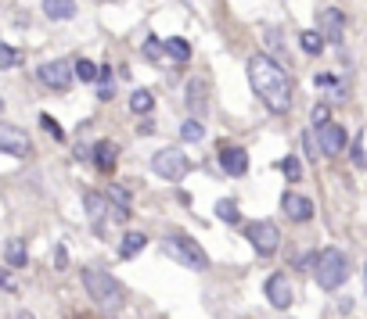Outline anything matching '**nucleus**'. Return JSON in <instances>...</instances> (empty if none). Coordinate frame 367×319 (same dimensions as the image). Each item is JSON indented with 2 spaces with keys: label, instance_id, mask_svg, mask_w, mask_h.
Instances as JSON below:
<instances>
[{
  "label": "nucleus",
  "instance_id": "nucleus-27",
  "mask_svg": "<svg viewBox=\"0 0 367 319\" xmlns=\"http://www.w3.org/2000/svg\"><path fill=\"white\" fill-rule=\"evenodd\" d=\"M22 61V50H15V47H4L0 43V69H15Z\"/></svg>",
  "mask_w": 367,
  "mask_h": 319
},
{
  "label": "nucleus",
  "instance_id": "nucleus-24",
  "mask_svg": "<svg viewBox=\"0 0 367 319\" xmlns=\"http://www.w3.org/2000/svg\"><path fill=\"white\" fill-rule=\"evenodd\" d=\"M72 72H76V79H83V83H94L98 79V65H94V61H76V65H72Z\"/></svg>",
  "mask_w": 367,
  "mask_h": 319
},
{
  "label": "nucleus",
  "instance_id": "nucleus-33",
  "mask_svg": "<svg viewBox=\"0 0 367 319\" xmlns=\"http://www.w3.org/2000/svg\"><path fill=\"white\" fill-rule=\"evenodd\" d=\"M137 133H141V137H151V133H155V122H151V118H144V122L137 125Z\"/></svg>",
  "mask_w": 367,
  "mask_h": 319
},
{
  "label": "nucleus",
  "instance_id": "nucleus-7",
  "mask_svg": "<svg viewBox=\"0 0 367 319\" xmlns=\"http://www.w3.org/2000/svg\"><path fill=\"white\" fill-rule=\"evenodd\" d=\"M29 151H33V144H29V133L22 130V125H15V122H0V154L25 158Z\"/></svg>",
  "mask_w": 367,
  "mask_h": 319
},
{
  "label": "nucleus",
  "instance_id": "nucleus-17",
  "mask_svg": "<svg viewBox=\"0 0 367 319\" xmlns=\"http://www.w3.org/2000/svg\"><path fill=\"white\" fill-rule=\"evenodd\" d=\"M188 111H191V118L205 115V86H202V79L188 83Z\"/></svg>",
  "mask_w": 367,
  "mask_h": 319
},
{
  "label": "nucleus",
  "instance_id": "nucleus-28",
  "mask_svg": "<svg viewBox=\"0 0 367 319\" xmlns=\"http://www.w3.org/2000/svg\"><path fill=\"white\" fill-rule=\"evenodd\" d=\"M162 54H166V47H162L155 36H148V40H144V57H148V61H159Z\"/></svg>",
  "mask_w": 367,
  "mask_h": 319
},
{
  "label": "nucleus",
  "instance_id": "nucleus-8",
  "mask_svg": "<svg viewBox=\"0 0 367 319\" xmlns=\"http://www.w3.org/2000/svg\"><path fill=\"white\" fill-rule=\"evenodd\" d=\"M37 76H40V83H44V86L61 90V93H65V90L76 83V72H72V65H65V61H47V65H40V69H37Z\"/></svg>",
  "mask_w": 367,
  "mask_h": 319
},
{
  "label": "nucleus",
  "instance_id": "nucleus-25",
  "mask_svg": "<svg viewBox=\"0 0 367 319\" xmlns=\"http://www.w3.org/2000/svg\"><path fill=\"white\" fill-rule=\"evenodd\" d=\"M217 219H220V222H238V219H241V212H238V205H234V201H227V198H224V201H217Z\"/></svg>",
  "mask_w": 367,
  "mask_h": 319
},
{
  "label": "nucleus",
  "instance_id": "nucleus-3",
  "mask_svg": "<svg viewBox=\"0 0 367 319\" xmlns=\"http://www.w3.org/2000/svg\"><path fill=\"white\" fill-rule=\"evenodd\" d=\"M166 251L173 254V259H176L184 269H195V273L209 269V254L202 251V244H198L191 233H184V230H173V233L166 237Z\"/></svg>",
  "mask_w": 367,
  "mask_h": 319
},
{
  "label": "nucleus",
  "instance_id": "nucleus-35",
  "mask_svg": "<svg viewBox=\"0 0 367 319\" xmlns=\"http://www.w3.org/2000/svg\"><path fill=\"white\" fill-rule=\"evenodd\" d=\"M0 111H4V97H0Z\"/></svg>",
  "mask_w": 367,
  "mask_h": 319
},
{
  "label": "nucleus",
  "instance_id": "nucleus-29",
  "mask_svg": "<svg viewBox=\"0 0 367 319\" xmlns=\"http://www.w3.org/2000/svg\"><path fill=\"white\" fill-rule=\"evenodd\" d=\"M40 125H44V130H47V133H51L54 140H65V130H61V125H58V122H54V118H51L47 111L40 115Z\"/></svg>",
  "mask_w": 367,
  "mask_h": 319
},
{
  "label": "nucleus",
  "instance_id": "nucleus-2",
  "mask_svg": "<svg viewBox=\"0 0 367 319\" xmlns=\"http://www.w3.org/2000/svg\"><path fill=\"white\" fill-rule=\"evenodd\" d=\"M83 287H86V294L94 298L98 308L115 312V308L122 305V287H119L115 276H108L105 269H83Z\"/></svg>",
  "mask_w": 367,
  "mask_h": 319
},
{
  "label": "nucleus",
  "instance_id": "nucleus-14",
  "mask_svg": "<svg viewBox=\"0 0 367 319\" xmlns=\"http://www.w3.org/2000/svg\"><path fill=\"white\" fill-rule=\"evenodd\" d=\"M90 158H94V165H98L101 172H112V169H115L119 151H115L112 140H98V144H94V154H90Z\"/></svg>",
  "mask_w": 367,
  "mask_h": 319
},
{
  "label": "nucleus",
  "instance_id": "nucleus-21",
  "mask_svg": "<svg viewBox=\"0 0 367 319\" xmlns=\"http://www.w3.org/2000/svg\"><path fill=\"white\" fill-rule=\"evenodd\" d=\"M162 47H166V54H169V57H176V61H191V47H188V40L173 36V40H166Z\"/></svg>",
  "mask_w": 367,
  "mask_h": 319
},
{
  "label": "nucleus",
  "instance_id": "nucleus-26",
  "mask_svg": "<svg viewBox=\"0 0 367 319\" xmlns=\"http://www.w3.org/2000/svg\"><path fill=\"white\" fill-rule=\"evenodd\" d=\"M281 172L288 176V183H299V176H302V165H299V158H295V154H288L285 162H281Z\"/></svg>",
  "mask_w": 367,
  "mask_h": 319
},
{
  "label": "nucleus",
  "instance_id": "nucleus-36",
  "mask_svg": "<svg viewBox=\"0 0 367 319\" xmlns=\"http://www.w3.org/2000/svg\"><path fill=\"white\" fill-rule=\"evenodd\" d=\"M363 280H367V266H363Z\"/></svg>",
  "mask_w": 367,
  "mask_h": 319
},
{
  "label": "nucleus",
  "instance_id": "nucleus-12",
  "mask_svg": "<svg viewBox=\"0 0 367 319\" xmlns=\"http://www.w3.org/2000/svg\"><path fill=\"white\" fill-rule=\"evenodd\" d=\"M281 208H285V215L295 219V222L314 219V201H310V198H302V194H295V190H288V194L281 198Z\"/></svg>",
  "mask_w": 367,
  "mask_h": 319
},
{
  "label": "nucleus",
  "instance_id": "nucleus-4",
  "mask_svg": "<svg viewBox=\"0 0 367 319\" xmlns=\"http://www.w3.org/2000/svg\"><path fill=\"white\" fill-rule=\"evenodd\" d=\"M314 276H317V287L324 291H335V287H342L346 276H349V262L339 247H324L317 254V266H314Z\"/></svg>",
  "mask_w": 367,
  "mask_h": 319
},
{
  "label": "nucleus",
  "instance_id": "nucleus-18",
  "mask_svg": "<svg viewBox=\"0 0 367 319\" xmlns=\"http://www.w3.org/2000/svg\"><path fill=\"white\" fill-rule=\"evenodd\" d=\"M144 244H148L144 233H127V237L119 240V254H122V259H134V254L144 251Z\"/></svg>",
  "mask_w": 367,
  "mask_h": 319
},
{
  "label": "nucleus",
  "instance_id": "nucleus-23",
  "mask_svg": "<svg viewBox=\"0 0 367 319\" xmlns=\"http://www.w3.org/2000/svg\"><path fill=\"white\" fill-rule=\"evenodd\" d=\"M299 43H302V50H306V54H321V50H324V40H321V33H317V29H310V33H302V36H299Z\"/></svg>",
  "mask_w": 367,
  "mask_h": 319
},
{
  "label": "nucleus",
  "instance_id": "nucleus-1",
  "mask_svg": "<svg viewBox=\"0 0 367 319\" xmlns=\"http://www.w3.org/2000/svg\"><path fill=\"white\" fill-rule=\"evenodd\" d=\"M249 83L252 90L259 93V101L270 108V111H288L292 108V83H288V72L273 61L270 54H252L249 57Z\"/></svg>",
  "mask_w": 367,
  "mask_h": 319
},
{
  "label": "nucleus",
  "instance_id": "nucleus-10",
  "mask_svg": "<svg viewBox=\"0 0 367 319\" xmlns=\"http://www.w3.org/2000/svg\"><path fill=\"white\" fill-rule=\"evenodd\" d=\"M321 40H328V43H342V36H346V18H342V11L339 8H324L321 11Z\"/></svg>",
  "mask_w": 367,
  "mask_h": 319
},
{
  "label": "nucleus",
  "instance_id": "nucleus-13",
  "mask_svg": "<svg viewBox=\"0 0 367 319\" xmlns=\"http://www.w3.org/2000/svg\"><path fill=\"white\" fill-rule=\"evenodd\" d=\"M220 165L227 176H245L249 172V154H245V147H224L220 151Z\"/></svg>",
  "mask_w": 367,
  "mask_h": 319
},
{
  "label": "nucleus",
  "instance_id": "nucleus-20",
  "mask_svg": "<svg viewBox=\"0 0 367 319\" xmlns=\"http://www.w3.org/2000/svg\"><path fill=\"white\" fill-rule=\"evenodd\" d=\"M151 108H155V97H151V90H134V97H130V111L148 115Z\"/></svg>",
  "mask_w": 367,
  "mask_h": 319
},
{
  "label": "nucleus",
  "instance_id": "nucleus-16",
  "mask_svg": "<svg viewBox=\"0 0 367 319\" xmlns=\"http://www.w3.org/2000/svg\"><path fill=\"white\" fill-rule=\"evenodd\" d=\"M83 208H86V219L94 222V230L101 233V230H105V226H101V219L108 215V201H105L101 194H86V198H83Z\"/></svg>",
  "mask_w": 367,
  "mask_h": 319
},
{
  "label": "nucleus",
  "instance_id": "nucleus-6",
  "mask_svg": "<svg viewBox=\"0 0 367 319\" xmlns=\"http://www.w3.org/2000/svg\"><path fill=\"white\" fill-rule=\"evenodd\" d=\"M151 169H155V176H162V179L176 183V179L188 176L191 162H188V154H184L180 147H162V151L151 154Z\"/></svg>",
  "mask_w": 367,
  "mask_h": 319
},
{
  "label": "nucleus",
  "instance_id": "nucleus-32",
  "mask_svg": "<svg viewBox=\"0 0 367 319\" xmlns=\"http://www.w3.org/2000/svg\"><path fill=\"white\" fill-rule=\"evenodd\" d=\"M328 122V104H317L314 108V125H324Z\"/></svg>",
  "mask_w": 367,
  "mask_h": 319
},
{
  "label": "nucleus",
  "instance_id": "nucleus-19",
  "mask_svg": "<svg viewBox=\"0 0 367 319\" xmlns=\"http://www.w3.org/2000/svg\"><path fill=\"white\" fill-rule=\"evenodd\" d=\"M4 254H8V262H11V266H25V259H29L25 240H22V237H11V240L4 244Z\"/></svg>",
  "mask_w": 367,
  "mask_h": 319
},
{
  "label": "nucleus",
  "instance_id": "nucleus-22",
  "mask_svg": "<svg viewBox=\"0 0 367 319\" xmlns=\"http://www.w3.org/2000/svg\"><path fill=\"white\" fill-rule=\"evenodd\" d=\"M180 137H184V140H188V144H198V140L205 137V125H202L198 118H188V122H184V125H180Z\"/></svg>",
  "mask_w": 367,
  "mask_h": 319
},
{
  "label": "nucleus",
  "instance_id": "nucleus-15",
  "mask_svg": "<svg viewBox=\"0 0 367 319\" xmlns=\"http://www.w3.org/2000/svg\"><path fill=\"white\" fill-rule=\"evenodd\" d=\"M44 15L51 22H69L76 18V0H44Z\"/></svg>",
  "mask_w": 367,
  "mask_h": 319
},
{
  "label": "nucleus",
  "instance_id": "nucleus-11",
  "mask_svg": "<svg viewBox=\"0 0 367 319\" xmlns=\"http://www.w3.org/2000/svg\"><path fill=\"white\" fill-rule=\"evenodd\" d=\"M317 144H321L324 154H342V147H346V130H342L339 122H324V125H317Z\"/></svg>",
  "mask_w": 367,
  "mask_h": 319
},
{
  "label": "nucleus",
  "instance_id": "nucleus-30",
  "mask_svg": "<svg viewBox=\"0 0 367 319\" xmlns=\"http://www.w3.org/2000/svg\"><path fill=\"white\" fill-rule=\"evenodd\" d=\"M54 266H58V269H65V266H69V251L61 247V244L54 247Z\"/></svg>",
  "mask_w": 367,
  "mask_h": 319
},
{
  "label": "nucleus",
  "instance_id": "nucleus-31",
  "mask_svg": "<svg viewBox=\"0 0 367 319\" xmlns=\"http://www.w3.org/2000/svg\"><path fill=\"white\" fill-rule=\"evenodd\" d=\"M353 165H360V169L367 165V154H363V144H360V140L353 144Z\"/></svg>",
  "mask_w": 367,
  "mask_h": 319
},
{
  "label": "nucleus",
  "instance_id": "nucleus-34",
  "mask_svg": "<svg viewBox=\"0 0 367 319\" xmlns=\"http://www.w3.org/2000/svg\"><path fill=\"white\" fill-rule=\"evenodd\" d=\"M0 287H4V291H15V280L8 273H0Z\"/></svg>",
  "mask_w": 367,
  "mask_h": 319
},
{
  "label": "nucleus",
  "instance_id": "nucleus-9",
  "mask_svg": "<svg viewBox=\"0 0 367 319\" xmlns=\"http://www.w3.org/2000/svg\"><path fill=\"white\" fill-rule=\"evenodd\" d=\"M266 301H270L273 308H288V305L295 301V291H292V280H288L285 273H273V276L266 280Z\"/></svg>",
  "mask_w": 367,
  "mask_h": 319
},
{
  "label": "nucleus",
  "instance_id": "nucleus-5",
  "mask_svg": "<svg viewBox=\"0 0 367 319\" xmlns=\"http://www.w3.org/2000/svg\"><path fill=\"white\" fill-rule=\"evenodd\" d=\"M245 240L256 247V254L266 259V254H273L281 247V230H278V222H273V219H256V222L245 226Z\"/></svg>",
  "mask_w": 367,
  "mask_h": 319
}]
</instances>
